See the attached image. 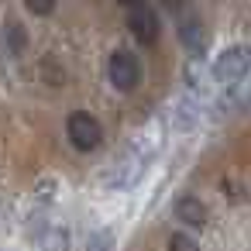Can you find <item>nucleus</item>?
Instances as JSON below:
<instances>
[{
  "label": "nucleus",
  "instance_id": "obj_13",
  "mask_svg": "<svg viewBox=\"0 0 251 251\" xmlns=\"http://www.w3.org/2000/svg\"><path fill=\"white\" fill-rule=\"evenodd\" d=\"M162 4H165L169 11H182V4H186V0H162Z\"/></svg>",
  "mask_w": 251,
  "mask_h": 251
},
{
  "label": "nucleus",
  "instance_id": "obj_6",
  "mask_svg": "<svg viewBox=\"0 0 251 251\" xmlns=\"http://www.w3.org/2000/svg\"><path fill=\"white\" fill-rule=\"evenodd\" d=\"M176 217H179L182 224H189V227H203V224H206V206H203L196 196H182V200L176 203Z\"/></svg>",
  "mask_w": 251,
  "mask_h": 251
},
{
  "label": "nucleus",
  "instance_id": "obj_5",
  "mask_svg": "<svg viewBox=\"0 0 251 251\" xmlns=\"http://www.w3.org/2000/svg\"><path fill=\"white\" fill-rule=\"evenodd\" d=\"M145 148H134L124 162H117V169H114V176H110V186H131L141 172H145Z\"/></svg>",
  "mask_w": 251,
  "mask_h": 251
},
{
  "label": "nucleus",
  "instance_id": "obj_11",
  "mask_svg": "<svg viewBox=\"0 0 251 251\" xmlns=\"http://www.w3.org/2000/svg\"><path fill=\"white\" fill-rule=\"evenodd\" d=\"M25 7H28L31 14L45 18V14H52V11H55V0H25Z\"/></svg>",
  "mask_w": 251,
  "mask_h": 251
},
{
  "label": "nucleus",
  "instance_id": "obj_12",
  "mask_svg": "<svg viewBox=\"0 0 251 251\" xmlns=\"http://www.w3.org/2000/svg\"><path fill=\"white\" fill-rule=\"evenodd\" d=\"M90 251H110V237H107V234H97V237L90 241Z\"/></svg>",
  "mask_w": 251,
  "mask_h": 251
},
{
  "label": "nucleus",
  "instance_id": "obj_9",
  "mask_svg": "<svg viewBox=\"0 0 251 251\" xmlns=\"http://www.w3.org/2000/svg\"><path fill=\"white\" fill-rule=\"evenodd\" d=\"M7 45H11V52H14V55H21V52L28 49V31H25L18 21H11V25H7Z\"/></svg>",
  "mask_w": 251,
  "mask_h": 251
},
{
  "label": "nucleus",
  "instance_id": "obj_1",
  "mask_svg": "<svg viewBox=\"0 0 251 251\" xmlns=\"http://www.w3.org/2000/svg\"><path fill=\"white\" fill-rule=\"evenodd\" d=\"M66 134H69L73 148H79V151H93V148L103 141V127H100V121H97L93 114H86V110L69 114V121H66Z\"/></svg>",
  "mask_w": 251,
  "mask_h": 251
},
{
  "label": "nucleus",
  "instance_id": "obj_4",
  "mask_svg": "<svg viewBox=\"0 0 251 251\" xmlns=\"http://www.w3.org/2000/svg\"><path fill=\"white\" fill-rule=\"evenodd\" d=\"M127 28L131 35L141 42V45H151L158 38V14L148 7V4H134L131 14H127Z\"/></svg>",
  "mask_w": 251,
  "mask_h": 251
},
{
  "label": "nucleus",
  "instance_id": "obj_10",
  "mask_svg": "<svg viewBox=\"0 0 251 251\" xmlns=\"http://www.w3.org/2000/svg\"><path fill=\"white\" fill-rule=\"evenodd\" d=\"M169 251H200V244L189 234H172L169 237Z\"/></svg>",
  "mask_w": 251,
  "mask_h": 251
},
{
  "label": "nucleus",
  "instance_id": "obj_7",
  "mask_svg": "<svg viewBox=\"0 0 251 251\" xmlns=\"http://www.w3.org/2000/svg\"><path fill=\"white\" fill-rule=\"evenodd\" d=\"M179 38H182V45L196 55V52L203 49V28H200V21H196V18H182V21H179Z\"/></svg>",
  "mask_w": 251,
  "mask_h": 251
},
{
  "label": "nucleus",
  "instance_id": "obj_8",
  "mask_svg": "<svg viewBox=\"0 0 251 251\" xmlns=\"http://www.w3.org/2000/svg\"><path fill=\"white\" fill-rule=\"evenodd\" d=\"M42 251H69V234L62 227H52L45 237H42Z\"/></svg>",
  "mask_w": 251,
  "mask_h": 251
},
{
  "label": "nucleus",
  "instance_id": "obj_3",
  "mask_svg": "<svg viewBox=\"0 0 251 251\" xmlns=\"http://www.w3.org/2000/svg\"><path fill=\"white\" fill-rule=\"evenodd\" d=\"M107 76H110L114 90L131 93V90L138 86V79H141V66H138V59H134L131 52L117 49V52L110 55V62H107Z\"/></svg>",
  "mask_w": 251,
  "mask_h": 251
},
{
  "label": "nucleus",
  "instance_id": "obj_2",
  "mask_svg": "<svg viewBox=\"0 0 251 251\" xmlns=\"http://www.w3.org/2000/svg\"><path fill=\"white\" fill-rule=\"evenodd\" d=\"M248 69H251V49H248V45H230V49H224V52L217 55V62H213V79H220V83H237L241 76H248Z\"/></svg>",
  "mask_w": 251,
  "mask_h": 251
},
{
  "label": "nucleus",
  "instance_id": "obj_14",
  "mask_svg": "<svg viewBox=\"0 0 251 251\" xmlns=\"http://www.w3.org/2000/svg\"><path fill=\"white\" fill-rule=\"evenodd\" d=\"M117 4H124V7H134V4H141V0H117Z\"/></svg>",
  "mask_w": 251,
  "mask_h": 251
}]
</instances>
